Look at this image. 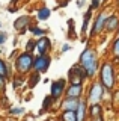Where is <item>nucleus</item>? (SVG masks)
I'll use <instances>...</instances> for the list:
<instances>
[{"mask_svg":"<svg viewBox=\"0 0 119 121\" xmlns=\"http://www.w3.org/2000/svg\"><path fill=\"white\" fill-rule=\"evenodd\" d=\"M23 85H24V76H20V74H17L15 77L12 79V86H14V89L20 88V86H23Z\"/></svg>","mask_w":119,"mask_h":121,"instance_id":"b1692460","label":"nucleus"},{"mask_svg":"<svg viewBox=\"0 0 119 121\" xmlns=\"http://www.w3.org/2000/svg\"><path fill=\"white\" fill-rule=\"evenodd\" d=\"M92 121H104V117H98V118H95V120H92Z\"/></svg>","mask_w":119,"mask_h":121,"instance_id":"72a5a7b5","label":"nucleus"},{"mask_svg":"<svg viewBox=\"0 0 119 121\" xmlns=\"http://www.w3.org/2000/svg\"><path fill=\"white\" fill-rule=\"evenodd\" d=\"M29 30H30V33L33 36H36V38H39V36H44V35H47V30L45 29H42V27H39L38 24H32L29 26Z\"/></svg>","mask_w":119,"mask_h":121,"instance_id":"aec40b11","label":"nucleus"},{"mask_svg":"<svg viewBox=\"0 0 119 121\" xmlns=\"http://www.w3.org/2000/svg\"><path fill=\"white\" fill-rule=\"evenodd\" d=\"M5 86H6V79L0 76V92H2V91H5Z\"/></svg>","mask_w":119,"mask_h":121,"instance_id":"2f4dec72","label":"nucleus"},{"mask_svg":"<svg viewBox=\"0 0 119 121\" xmlns=\"http://www.w3.org/2000/svg\"><path fill=\"white\" fill-rule=\"evenodd\" d=\"M6 41H8V33H6L5 30H0V47H2Z\"/></svg>","mask_w":119,"mask_h":121,"instance_id":"c85d7f7f","label":"nucleus"},{"mask_svg":"<svg viewBox=\"0 0 119 121\" xmlns=\"http://www.w3.org/2000/svg\"><path fill=\"white\" fill-rule=\"evenodd\" d=\"M89 8H92L94 11L99 9V8H101V0H91V2H89Z\"/></svg>","mask_w":119,"mask_h":121,"instance_id":"cd10ccee","label":"nucleus"},{"mask_svg":"<svg viewBox=\"0 0 119 121\" xmlns=\"http://www.w3.org/2000/svg\"><path fill=\"white\" fill-rule=\"evenodd\" d=\"M116 36H119V29H118V32H116Z\"/></svg>","mask_w":119,"mask_h":121,"instance_id":"c9c22d12","label":"nucleus"},{"mask_svg":"<svg viewBox=\"0 0 119 121\" xmlns=\"http://www.w3.org/2000/svg\"><path fill=\"white\" fill-rule=\"evenodd\" d=\"M39 80H41V74H39V73H36V71H33V73H30V74H29L27 85L30 86V88H35V86L39 83Z\"/></svg>","mask_w":119,"mask_h":121,"instance_id":"412c9836","label":"nucleus"},{"mask_svg":"<svg viewBox=\"0 0 119 121\" xmlns=\"http://www.w3.org/2000/svg\"><path fill=\"white\" fill-rule=\"evenodd\" d=\"M33 60L35 56L30 52H21L15 58V71L20 76H29L33 71Z\"/></svg>","mask_w":119,"mask_h":121,"instance_id":"7ed1b4c3","label":"nucleus"},{"mask_svg":"<svg viewBox=\"0 0 119 121\" xmlns=\"http://www.w3.org/2000/svg\"><path fill=\"white\" fill-rule=\"evenodd\" d=\"M66 80H68L69 85H84V82L87 80L86 71L83 70V67H81L79 62L74 64V65L68 70Z\"/></svg>","mask_w":119,"mask_h":121,"instance_id":"39448f33","label":"nucleus"},{"mask_svg":"<svg viewBox=\"0 0 119 121\" xmlns=\"http://www.w3.org/2000/svg\"><path fill=\"white\" fill-rule=\"evenodd\" d=\"M0 29H2V23H0Z\"/></svg>","mask_w":119,"mask_h":121,"instance_id":"e433bc0d","label":"nucleus"},{"mask_svg":"<svg viewBox=\"0 0 119 121\" xmlns=\"http://www.w3.org/2000/svg\"><path fill=\"white\" fill-rule=\"evenodd\" d=\"M87 109H89V103L86 101V98L81 97L79 100V106L75 109V117H77V121H86L89 117H87Z\"/></svg>","mask_w":119,"mask_h":121,"instance_id":"ddd939ff","label":"nucleus"},{"mask_svg":"<svg viewBox=\"0 0 119 121\" xmlns=\"http://www.w3.org/2000/svg\"><path fill=\"white\" fill-rule=\"evenodd\" d=\"M79 100L80 98H72V97H62L60 98V111H75L77 106H79Z\"/></svg>","mask_w":119,"mask_h":121,"instance_id":"4468645a","label":"nucleus"},{"mask_svg":"<svg viewBox=\"0 0 119 121\" xmlns=\"http://www.w3.org/2000/svg\"><path fill=\"white\" fill-rule=\"evenodd\" d=\"M106 88L103 86V83L99 80H95V79H92V82L89 83L87 89H86V101L89 104H96V103H101L104 100V95H106Z\"/></svg>","mask_w":119,"mask_h":121,"instance_id":"20e7f679","label":"nucleus"},{"mask_svg":"<svg viewBox=\"0 0 119 121\" xmlns=\"http://www.w3.org/2000/svg\"><path fill=\"white\" fill-rule=\"evenodd\" d=\"M118 29H119V14L118 12H111V14H109V17H107L104 32L109 33V35H116Z\"/></svg>","mask_w":119,"mask_h":121,"instance_id":"1a4fd4ad","label":"nucleus"},{"mask_svg":"<svg viewBox=\"0 0 119 121\" xmlns=\"http://www.w3.org/2000/svg\"><path fill=\"white\" fill-rule=\"evenodd\" d=\"M9 121H12V120H9Z\"/></svg>","mask_w":119,"mask_h":121,"instance_id":"4c0bfd02","label":"nucleus"},{"mask_svg":"<svg viewBox=\"0 0 119 121\" xmlns=\"http://www.w3.org/2000/svg\"><path fill=\"white\" fill-rule=\"evenodd\" d=\"M115 6H116L118 9H119V0H115Z\"/></svg>","mask_w":119,"mask_h":121,"instance_id":"f704fd0d","label":"nucleus"},{"mask_svg":"<svg viewBox=\"0 0 119 121\" xmlns=\"http://www.w3.org/2000/svg\"><path fill=\"white\" fill-rule=\"evenodd\" d=\"M98 80L103 83L106 91H113L116 85V68L111 60H104L98 70Z\"/></svg>","mask_w":119,"mask_h":121,"instance_id":"f03ea898","label":"nucleus"},{"mask_svg":"<svg viewBox=\"0 0 119 121\" xmlns=\"http://www.w3.org/2000/svg\"><path fill=\"white\" fill-rule=\"evenodd\" d=\"M35 47H36V39H35V38H30V39L26 43V52L33 53V52H35Z\"/></svg>","mask_w":119,"mask_h":121,"instance_id":"a878e982","label":"nucleus"},{"mask_svg":"<svg viewBox=\"0 0 119 121\" xmlns=\"http://www.w3.org/2000/svg\"><path fill=\"white\" fill-rule=\"evenodd\" d=\"M68 36L69 38H77L75 36V26H74V18L68 20Z\"/></svg>","mask_w":119,"mask_h":121,"instance_id":"393cba45","label":"nucleus"},{"mask_svg":"<svg viewBox=\"0 0 119 121\" xmlns=\"http://www.w3.org/2000/svg\"><path fill=\"white\" fill-rule=\"evenodd\" d=\"M0 76L5 77L6 80L12 77V73H11V68L8 65V62H6L5 59H2V58H0Z\"/></svg>","mask_w":119,"mask_h":121,"instance_id":"6ab92c4d","label":"nucleus"},{"mask_svg":"<svg viewBox=\"0 0 119 121\" xmlns=\"http://www.w3.org/2000/svg\"><path fill=\"white\" fill-rule=\"evenodd\" d=\"M94 9L92 8H87L86 12L83 14V24H81V41L83 43H86V38L89 36V27H91V23L94 20Z\"/></svg>","mask_w":119,"mask_h":121,"instance_id":"9b49d317","label":"nucleus"},{"mask_svg":"<svg viewBox=\"0 0 119 121\" xmlns=\"http://www.w3.org/2000/svg\"><path fill=\"white\" fill-rule=\"evenodd\" d=\"M79 64L83 67V70L86 71V76L89 80L95 79V76H98V70H99V58L98 53H96L95 48H92L91 45H86L83 48V52L80 53L79 56Z\"/></svg>","mask_w":119,"mask_h":121,"instance_id":"f257e3e1","label":"nucleus"},{"mask_svg":"<svg viewBox=\"0 0 119 121\" xmlns=\"http://www.w3.org/2000/svg\"><path fill=\"white\" fill-rule=\"evenodd\" d=\"M9 113L11 115H23L24 113V108H20V106H17V108H11L9 109Z\"/></svg>","mask_w":119,"mask_h":121,"instance_id":"bb28decb","label":"nucleus"},{"mask_svg":"<svg viewBox=\"0 0 119 121\" xmlns=\"http://www.w3.org/2000/svg\"><path fill=\"white\" fill-rule=\"evenodd\" d=\"M71 48H72V45H71V44H68V43H66V44H63V45H62V48H60V52H62V53H66V52H69V50H71Z\"/></svg>","mask_w":119,"mask_h":121,"instance_id":"c756f323","label":"nucleus"},{"mask_svg":"<svg viewBox=\"0 0 119 121\" xmlns=\"http://www.w3.org/2000/svg\"><path fill=\"white\" fill-rule=\"evenodd\" d=\"M75 6L79 8V9L84 8V6H86V0H75Z\"/></svg>","mask_w":119,"mask_h":121,"instance_id":"7c9ffc66","label":"nucleus"},{"mask_svg":"<svg viewBox=\"0 0 119 121\" xmlns=\"http://www.w3.org/2000/svg\"><path fill=\"white\" fill-rule=\"evenodd\" d=\"M103 115V108H101V103H96V104H89V109H87V117L91 120H95L98 117Z\"/></svg>","mask_w":119,"mask_h":121,"instance_id":"dca6fc26","label":"nucleus"},{"mask_svg":"<svg viewBox=\"0 0 119 121\" xmlns=\"http://www.w3.org/2000/svg\"><path fill=\"white\" fill-rule=\"evenodd\" d=\"M68 86V80L66 79H57V80H53L50 85V95L54 101L60 100L62 97L65 95V89Z\"/></svg>","mask_w":119,"mask_h":121,"instance_id":"0eeeda50","label":"nucleus"},{"mask_svg":"<svg viewBox=\"0 0 119 121\" xmlns=\"http://www.w3.org/2000/svg\"><path fill=\"white\" fill-rule=\"evenodd\" d=\"M53 103H54V100L51 98V95H47L45 98H44V101H42V111H41V113L50 111V108L53 106Z\"/></svg>","mask_w":119,"mask_h":121,"instance_id":"5701e85b","label":"nucleus"},{"mask_svg":"<svg viewBox=\"0 0 119 121\" xmlns=\"http://www.w3.org/2000/svg\"><path fill=\"white\" fill-rule=\"evenodd\" d=\"M113 100H115V103H116L118 106H119V91H115V92H113Z\"/></svg>","mask_w":119,"mask_h":121,"instance_id":"473e14b6","label":"nucleus"},{"mask_svg":"<svg viewBox=\"0 0 119 121\" xmlns=\"http://www.w3.org/2000/svg\"><path fill=\"white\" fill-rule=\"evenodd\" d=\"M32 24V17L29 14H24V15H20L18 18H15V21H14V29L17 30L18 33H26L29 29V26Z\"/></svg>","mask_w":119,"mask_h":121,"instance_id":"9d476101","label":"nucleus"},{"mask_svg":"<svg viewBox=\"0 0 119 121\" xmlns=\"http://www.w3.org/2000/svg\"><path fill=\"white\" fill-rule=\"evenodd\" d=\"M84 94V85H68L65 89L63 97H72V98H81Z\"/></svg>","mask_w":119,"mask_h":121,"instance_id":"2eb2a0df","label":"nucleus"},{"mask_svg":"<svg viewBox=\"0 0 119 121\" xmlns=\"http://www.w3.org/2000/svg\"><path fill=\"white\" fill-rule=\"evenodd\" d=\"M60 120L62 121H77L75 111H63L60 115Z\"/></svg>","mask_w":119,"mask_h":121,"instance_id":"4be33fe9","label":"nucleus"},{"mask_svg":"<svg viewBox=\"0 0 119 121\" xmlns=\"http://www.w3.org/2000/svg\"><path fill=\"white\" fill-rule=\"evenodd\" d=\"M107 17H109V12L106 9L99 11L96 14V17L92 20L91 23V30H89V38H95L98 35H101L104 32V27H106V21H107Z\"/></svg>","mask_w":119,"mask_h":121,"instance_id":"423d86ee","label":"nucleus"},{"mask_svg":"<svg viewBox=\"0 0 119 121\" xmlns=\"http://www.w3.org/2000/svg\"><path fill=\"white\" fill-rule=\"evenodd\" d=\"M51 65V56L48 55H36L35 60H33V71L39 74H44L48 71V68Z\"/></svg>","mask_w":119,"mask_h":121,"instance_id":"6e6552de","label":"nucleus"},{"mask_svg":"<svg viewBox=\"0 0 119 121\" xmlns=\"http://www.w3.org/2000/svg\"><path fill=\"white\" fill-rule=\"evenodd\" d=\"M110 55L115 62H119V36H115V39L110 44Z\"/></svg>","mask_w":119,"mask_h":121,"instance_id":"f3484780","label":"nucleus"},{"mask_svg":"<svg viewBox=\"0 0 119 121\" xmlns=\"http://www.w3.org/2000/svg\"><path fill=\"white\" fill-rule=\"evenodd\" d=\"M51 15V9L47 6H41L36 9V18H38L39 21H47L48 18H50Z\"/></svg>","mask_w":119,"mask_h":121,"instance_id":"a211bd4d","label":"nucleus"},{"mask_svg":"<svg viewBox=\"0 0 119 121\" xmlns=\"http://www.w3.org/2000/svg\"><path fill=\"white\" fill-rule=\"evenodd\" d=\"M50 50H51V41H50V38H48L47 35L39 36L38 39H36L35 52L38 53V55H47V53H50Z\"/></svg>","mask_w":119,"mask_h":121,"instance_id":"f8f14e48","label":"nucleus"}]
</instances>
